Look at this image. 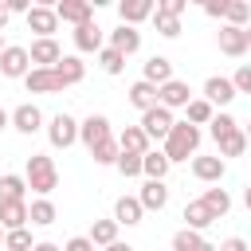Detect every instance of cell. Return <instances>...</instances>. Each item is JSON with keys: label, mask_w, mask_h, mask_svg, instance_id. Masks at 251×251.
I'll return each instance as SVG.
<instances>
[{"label": "cell", "mask_w": 251, "mask_h": 251, "mask_svg": "<svg viewBox=\"0 0 251 251\" xmlns=\"http://www.w3.org/2000/svg\"><path fill=\"white\" fill-rule=\"evenodd\" d=\"M216 43H220L224 55L239 59V55H247V27H231V24H224V27L216 31Z\"/></svg>", "instance_id": "7"}, {"label": "cell", "mask_w": 251, "mask_h": 251, "mask_svg": "<svg viewBox=\"0 0 251 251\" xmlns=\"http://www.w3.org/2000/svg\"><path fill=\"white\" fill-rule=\"evenodd\" d=\"M247 51H251V27H247Z\"/></svg>", "instance_id": "57"}, {"label": "cell", "mask_w": 251, "mask_h": 251, "mask_svg": "<svg viewBox=\"0 0 251 251\" xmlns=\"http://www.w3.org/2000/svg\"><path fill=\"white\" fill-rule=\"evenodd\" d=\"M55 75L63 78V86H75V82H82L86 63H82V59H75V55H63V59L55 63Z\"/></svg>", "instance_id": "20"}, {"label": "cell", "mask_w": 251, "mask_h": 251, "mask_svg": "<svg viewBox=\"0 0 251 251\" xmlns=\"http://www.w3.org/2000/svg\"><path fill=\"white\" fill-rule=\"evenodd\" d=\"M184 224H188L192 231H200V227L216 224V216L208 212V204H204V200H188V204H184Z\"/></svg>", "instance_id": "25"}, {"label": "cell", "mask_w": 251, "mask_h": 251, "mask_svg": "<svg viewBox=\"0 0 251 251\" xmlns=\"http://www.w3.org/2000/svg\"><path fill=\"white\" fill-rule=\"evenodd\" d=\"M24 188H27V176H0V200H24Z\"/></svg>", "instance_id": "31"}, {"label": "cell", "mask_w": 251, "mask_h": 251, "mask_svg": "<svg viewBox=\"0 0 251 251\" xmlns=\"http://www.w3.org/2000/svg\"><path fill=\"white\" fill-rule=\"evenodd\" d=\"M94 165H118V157H122V145H118V137H110V141H102L94 153Z\"/></svg>", "instance_id": "33"}, {"label": "cell", "mask_w": 251, "mask_h": 251, "mask_svg": "<svg viewBox=\"0 0 251 251\" xmlns=\"http://www.w3.org/2000/svg\"><path fill=\"white\" fill-rule=\"evenodd\" d=\"M188 102H192L188 82L173 78V82H165V86H161V106H165V110H176V106H188Z\"/></svg>", "instance_id": "17"}, {"label": "cell", "mask_w": 251, "mask_h": 251, "mask_svg": "<svg viewBox=\"0 0 251 251\" xmlns=\"http://www.w3.org/2000/svg\"><path fill=\"white\" fill-rule=\"evenodd\" d=\"M47 137H51V145H55V149H67V145H75V141H78V122H75L71 114H55V118H51V126H47Z\"/></svg>", "instance_id": "5"}, {"label": "cell", "mask_w": 251, "mask_h": 251, "mask_svg": "<svg viewBox=\"0 0 251 251\" xmlns=\"http://www.w3.org/2000/svg\"><path fill=\"white\" fill-rule=\"evenodd\" d=\"M192 173H196V180L216 184V180L224 176V157H196V161H192Z\"/></svg>", "instance_id": "23"}, {"label": "cell", "mask_w": 251, "mask_h": 251, "mask_svg": "<svg viewBox=\"0 0 251 251\" xmlns=\"http://www.w3.org/2000/svg\"><path fill=\"white\" fill-rule=\"evenodd\" d=\"M24 86H27V94H55V90H63V78L55 75V67H31Z\"/></svg>", "instance_id": "4"}, {"label": "cell", "mask_w": 251, "mask_h": 251, "mask_svg": "<svg viewBox=\"0 0 251 251\" xmlns=\"http://www.w3.org/2000/svg\"><path fill=\"white\" fill-rule=\"evenodd\" d=\"M141 208H165V200H169V188H165V180H145V188H141Z\"/></svg>", "instance_id": "27"}, {"label": "cell", "mask_w": 251, "mask_h": 251, "mask_svg": "<svg viewBox=\"0 0 251 251\" xmlns=\"http://www.w3.org/2000/svg\"><path fill=\"white\" fill-rule=\"evenodd\" d=\"M12 126H16L20 133H35V129L43 126V114H39V106H31V102L16 106V110H12Z\"/></svg>", "instance_id": "18"}, {"label": "cell", "mask_w": 251, "mask_h": 251, "mask_svg": "<svg viewBox=\"0 0 251 251\" xmlns=\"http://www.w3.org/2000/svg\"><path fill=\"white\" fill-rule=\"evenodd\" d=\"M8 12H24V16H27V12H31V8H27V4H24V0H8Z\"/></svg>", "instance_id": "47"}, {"label": "cell", "mask_w": 251, "mask_h": 251, "mask_svg": "<svg viewBox=\"0 0 251 251\" xmlns=\"http://www.w3.org/2000/svg\"><path fill=\"white\" fill-rule=\"evenodd\" d=\"M4 47H8V43H4V31H0V55H4Z\"/></svg>", "instance_id": "55"}, {"label": "cell", "mask_w": 251, "mask_h": 251, "mask_svg": "<svg viewBox=\"0 0 251 251\" xmlns=\"http://www.w3.org/2000/svg\"><path fill=\"white\" fill-rule=\"evenodd\" d=\"M196 145H200V129L188 126V122H176V126L169 129V137H165V157H169V165H173V161H188V157L196 153Z\"/></svg>", "instance_id": "1"}, {"label": "cell", "mask_w": 251, "mask_h": 251, "mask_svg": "<svg viewBox=\"0 0 251 251\" xmlns=\"http://www.w3.org/2000/svg\"><path fill=\"white\" fill-rule=\"evenodd\" d=\"M184 110H188V126H208V122L216 118V110H212V102H208V98H192Z\"/></svg>", "instance_id": "29"}, {"label": "cell", "mask_w": 251, "mask_h": 251, "mask_svg": "<svg viewBox=\"0 0 251 251\" xmlns=\"http://www.w3.org/2000/svg\"><path fill=\"white\" fill-rule=\"evenodd\" d=\"M157 8H153V0H122L118 4V16H122V24H141V20H149Z\"/></svg>", "instance_id": "13"}, {"label": "cell", "mask_w": 251, "mask_h": 251, "mask_svg": "<svg viewBox=\"0 0 251 251\" xmlns=\"http://www.w3.org/2000/svg\"><path fill=\"white\" fill-rule=\"evenodd\" d=\"M118 173H122V176H137V173H141V157L122 153V157H118Z\"/></svg>", "instance_id": "41"}, {"label": "cell", "mask_w": 251, "mask_h": 251, "mask_svg": "<svg viewBox=\"0 0 251 251\" xmlns=\"http://www.w3.org/2000/svg\"><path fill=\"white\" fill-rule=\"evenodd\" d=\"M31 251H59V247H55V243H35Z\"/></svg>", "instance_id": "50"}, {"label": "cell", "mask_w": 251, "mask_h": 251, "mask_svg": "<svg viewBox=\"0 0 251 251\" xmlns=\"http://www.w3.org/2000/svg\"><path fill=\"white\" fill-rule=\"evenodd\" d=\"M200 200L208 204V212H212L216 220H220V216H227V208H231V196H227L224 188H208V192H204Z\"/></svg>", "instance_id": "30"}, {"label": "cell", "mask_w": 251, "mask_h": 251, "mask_svg": "<svg viewBox=\"0 0 251 251\" xmlns=\"http://www.w3.org/2000/svg\"><path fill=\"white\" fill-rule=\"evenodd\" d=\"M31 224H55V204L47 200V196H39V200H31Z\"/></svg>", "instance_id": "36"}, {"label": "cell", "mask_w": 251, "mask_h": 251, "mask_svg": "<svg viewBox=\"0 0 251 251\" xmlns=\"http://www.w3.org/2000/svg\"><path fill=\"white\" fill-rule=\"evenodd\" d=\"M27 71H31V55H27V47L8 43L4 55H0V75H8V78H27Z\"/></svg>", "instance_id": "3"}, {"label": "cell", "mask_w": 251, "mask_h": 251, "mask_svg": "<svg viewBox=\"0 0 251 251\" xmlns=\"http://www.w3.org/2000/svg\"><path fill=\"white\" fill-rule=\"evenodd\" d=\"M157 12H173V16H180V12H184V0H161Z\"/></svg>", "instance_id": "46"}, {"label": "cell", "mask_w": 251, "mask_h": 251, "mask_svg": "<svg viewBox=\"0 0 251 251\" xmlns=\"http://www.w3.org/2000/svg\"><path fill=\"white\" fill-rule=\"evenodd\" d=\"M227 4H231V0H208V4H204V12H208V16H216V20H220V16L227 20Z\"/></svg>", "instance_id": "44"}, {"label": "cell", "mask_w": 251, "mask_h": 251, "mask_svg": "<svg viewBox=\"0 0 251 251\" xmlns=\"http://www.w3.org/2000/svg\"><path fill=\"white\" fill-rule=\"evenodd\" d=\"M110 47L122 51V55H133V51L141 47V31H133L129 24H118V27L110 31Z\"/></svg>", "instance_id": "15"}, {"label": "cell", "mask_w": 251, "mask_h": 251, "mask_svg": "<svg viewBox=\"0 0 251 251\" xmlns=\"http://www.w3.org/2000/svg\"><path fill=\"white\" fill-rule=\"evenodd\" d=\"M8 16H12V12H8V4H0V31L8 27Z\"/></svg>", "instance_id": "48"}, {"label": "cell", "mask_w": 251, "mask_h": 251, "mask_svg": "<svg viewBox=\"0 0 251 251\" xmlns=\"http://www.w3.org/2000/svg\"><path fill=\"white\" fill-rule=\"evenodd\" d=\"M145 82H153V86L173 82V63H169L165 55H153V59L145 63Z\"/></svg>", "instance_id": "22"}, {"label": "cell", "mask_w": 251, "mask_h": 251, "mask_svg": "<svg viewBox=\"0 0 251 251\" xmlns=\"http://www.w3.org/2000/svg\"><path fill=\"white\" fill-rule=\"evenodd\" d=\"M153 20H157V31H161L165 39H176V35H180V16H173V12H153Z\"/></svg>", "instance_id": "35"}, {"label": "cell", "mask_w": 251, "mask_h": 251, "mask_svg": "<svg viewBox=\"0 0 251 251\" xmlns=\"http://www.w3.org/2000/svg\"><path fill=\"white\" fill-rule=\"evenodd\" d=\"M55 16L67 20V24H75V27H82V24L94 20V8L86 0H63V4H55Z\"/></svg>", "instance_id": "10"}, {"label": "cell", "mask_w": 251, "mask_h": 251, "mask_svg": "<svg viewBox=\"0 0 251 251\" xmlns=\"http://www.w3.org/2000/svg\"><path fill=\"white\" fill-rule=\"evenodd\" d=\"M208 126H212V129H208V133H212V137H216V145H220V141H224V137H231V133H235V129H239V126H235V118H231V114H216V118H212V122H208Z\"/></svg>", "instance_id": "32"}, {"label": "cell", "mask_w": 251, "mask_h": 251, "mask_svg": "<svg viewBox=\"0 0 251 251\" xmlns=\"http://www.w3.org/2000/svg\"><path fill=\"white\" fill-rule=\"evenodd\" d=\"M200 251H220V247H216V243H208V239H204V247H200Z\"/></svg>", "instance_id": "53"}, {"label": "cell", "mask_w": 251, "mask_h": 251, "mask_svg": "<svg viewBox=\"0 0 251 251\" xmlns=\"http://www.w3.org/2000/svg\"><path fill=\"white\" fill-rule=\"evenodd\" d=\"M173 126H176V122H173V110H165V106H153V110L141 114V129H145V137H169Z\"/></svg>", "instance_id": "8"}, {"label": "cell", "mask_w": 251, "mask_h": 251, "mask_svg": "<svg viewBox=\"0 0 251 251\" xmlns=\"http://www.w3.org/2000/svg\"><path fill=\"white\" fill-rule=\"evenodd\" d=\"M102 251H133V247H126V243H110V247H102Z\"/></svg>", "instance_id": "51"}, {"label": "cell", "mask_w": 251, "mask_h": 251, "mask_svg": "<svg viewBox=\"0 0 251 251\" xmlns=\"http://www.w3.org/2000/svg\"><path fill=\"white\" fill-rule=\"evenodd\" d=\"M204 98H208L212 106H227V102L235 98V86H231V78H216V75H212V78L204 82Z\"/></svg>", "instance_id": "19"}, {"label": "cell", "mask_w": 251, "mask_h": 251, "mask_svg": "<svg viewBox=\"0 0 251 251\" xmlns=\"http://www.w3.org/2000/svg\"><path fill=\"white\" fill-rule=\"evenodd\" d=\"M8 126H12V114H8V110H0V129H8Z\"/></svg>", "instance_id": "49"}, {"label": "cell", "mask_w": 251, "mask_h": 251, "mask_svg": "<svg viewBox=\"0 0 251 251\" xmlns=\"http://www.w3.org/2000/svg\"><path fill=\"white\" fill-rule=\"evenodd\" d=\"M243 133H247V145H251V122H247V129H243Z\"/></svg>", "instance_id": "54"}, {"label": "cell", "mask_w": 251, "mask_h": 251, "mask_svg": "<svg viewBox=\"0 0 251 251\" xmlns=\"http://www.w3.org/2000/svg\"><path fill=\"white\" fill-rule=\"evenodd\" d=\"M4 247H8V251H31L35 243H31V231H27V227H20V231H8Z\"/></svg>", "instance_id": "39"}, {"label": "cell", "mask_w": 251, "mask_h": 251, "mask_svg": "<svg viewBox=\"0 0 251 251\" xmlns=\"http://www.w3.org/2000/svg\"><path fill=\"white\" fill-rule=\"evenodd\" d=\"M204 247V239H200V231H192V227H180L176 235H173V251H200Z\"/></svg>", "instance_id": "34"}, {"label": "cell", "mask_w": 251, "mask_h": 251, "mask_svg": "<svg viewBox=\"0 0 251 251\" xmlns=\"http://www.w3.org/2000/svg\"><path fill=\"white\" fill-rule=\"evenodd\" d=\"M4 239H8V231H4V227H0V243H4Z\"/></svg>", "instance_id": "56"}, {"label": "cell", "mask_w": 251, "mask_h": 251, "mask_svg": "<svg viewBox=\"0 0 251 251\" xmlns=\"http://www.w3.org/2000/svg\"><path fill=\"white\" fill-rule=\"evenodd\" d=\"M27 55H31V63H35V67H55V63L63 59V51H59V43H55V39H35V43L27 47Z\"/></svg>", "instance_id": "16"}, {"label": "cell", "mask_w": 251, "mask_h": 251, "mask_svg": "<svg viewBox=\"0 0 251 251\" xmlns=\"http://www.w3.org/2000/svg\"><path fill=\"white\" fill-rule=\"evenodd\" d=\"M220 251H251V243H247V239H239V235H231V239H224V243H220Z\"/></svg>", "instance_id": "45"}, {"label": "cell", "mask_w": 251, "mask_h": 251, "mask_svg": "<svg viewBox=\"0 0 251 251\" xmlns=\"http://www.w3.org/2000/svg\"><path fill=\"white\" fill-rule=\"evenodd\" d=\"M129 102L145 114V110H153V106H161V86H153V82H145V78H137L133 86H129Z\"/></svg>", "instance_id": "11"}, {"label": "cell", "mask_w": 251, "mask_h": 251, "mask_svg": "<svg viewBox=\"0 0 251 251\" xmlns=\"http://www.w3.org/2000/svg\"><path fill=\"white\" fill-rule=\"evenodd\" d=\"M27 27H31V31H39V39H51V31L59 27L55 8H31V12H27Z\"/></svg>", "instance_id": "14"}, {"label": "cell", "mask_w": 251, "mask_h": 251, "mask_svg": "<svg viewBox=\"0 0 251 251\" xmlns=\"http://www.w3.org/2000/svg\"><path fill=\"white\" fill-rule=\"evenodd\" d=\"M118 145H122V153H133V157H145L149 153V137H145L141 126H126L118 133Z\"/></svg>", "instance_id": "12"}, {"label": "cell", "mask_w": 251, "mask_h": 251, "mask_svg": "<svg viewBox=\"0 0 251 251\" xmlns=\"http://www.w3.org/2000/svg\"><path fill=\"white\" fill-rule=\"evenodd\" d=\"M141 216H145V208H141L137 196H122V200L114 204V220H118V224H141Z\"/></svg>", "instance_id": "24"}, {"label": "cell", "mask_w": 251, "mask_h": 251, "mask_svg": "<svg viewBox=\"0 0 251 251\" xmlns=\"http://www.w3.org/2000/svg\"><path fill=\"white\" fill-rule=\"evenodd\" d=\"M63 251H98V247L90 243V235H75V239H67Z\"/></svg>", "instance_id": "43"}, {"label": "cell", "mask_w": 251, "mask_h": 251, "mask_svg": "<svg viewBox=\"0 0 251 251\" xmlns=\"http://www.w3.org/2000/svg\"><path fill=\"white\" fill-rule=\"evenodd\" d=\"M243 204H247V212H251V184H247V192H243Z\"/></svg>", "instance_id": "52"}, {"label": "cell", "mask_w": 251, "mask_h": 251, "mask_svg": "<svg viewBox=\"0 0 251 251\" xmlns=\"http://www.w3.org/2000/svg\"><path fill=\"white\" fill-rule=\"evenodd\" d=\"M141 173H145L149 180H165V173H169V157H165V149H161V153L149 149V153L141 157Z\"/></svg>", "instance_id": "28"}, {"label": "cell", "mask_w": 251, "mask_h": 251, "mask_svg": "<svg viewBox=\"0 0 251 251\" xmlns=\"http://www.w3.org/2000/svg\"><path fill=\"white\" fill-rule=\"evenodd\" d=\"M27 188L39 192V196H47V192L59 188V169H55L51 157H43V153H31L27 157Z\"/></svg>", "instance_id": "2"}, {"label": "cell", "mask_w": 251, "mask_h": 251, "mask_svg": "<svg viewBox=\"0 0 251 251\" xmlns=\"http://www.w3.org/2000/svg\"><path fill=\"white\" fill-rule=\"evenodd\" d=\"M243 149H247V133H243V129H235L231 137L220 141V157H239Z\"/></svg>", "instance_id": "37"}, {"label": "cell", "mask_w": 251, "mask_h": 251, "mask_svg": "<svg viewBox=\"0 0 251 251\" xmlns=\"http://www.w3.org/2000/svg\"><path fill=\"white\" fill-rule=\"evenodd\" d=\"M118 220H94L90 224V243L94 247H110V243H118Z\"/></svg>", "instance_id": "26"}, {"label": "cell", "mask_w": 251, "mask_h": 251, "mask_svg": "<svg viewBox=\"0 0 251 251\" xmlns=\"http://www.w3.org/2000/svg\"><path fill=\"white\" fill-rule=\"evenodd\" d=\"M78 137H82V145H86V149L94 153V149H98L102 141H110L114 133H110V122H106L102 114H90V118H86V122L78 126Z\"/></svg>", "instance_id": "6"}, {"label": "cell", "mask_w": 251, "mask_h": 251, "mask_svg": "<svg viewBox=\"0 0 251 251\" xmlns=\"http://www.w3.org/2000/svg\"><path fill=\"white\" fill-rule=\"evenodd\" d=\"M98 63H102V71L118 75V71L126 67V55H122V51H114V47H102V51H98Z\"/></svg>", "instance_id": "38"}, {"label": "cell", "mask_w": 251, "mask_h": 251, "mask_svg": "<svg viewBox=\"0 0 251 251\" xmlns=\"http://www.w3.org/2000/svg\"><path fill=\"white\" fill-rule=\"evenodd\" d=\"M75 47L78 51H102V27L90 20L82 27H75Z\"/></svg>", "instance_id": "21"}, {"label": "cell", "mask_w": 251, "mask_h": 251, "mask_svg": "<svg viewBox=\"0 0 251 251\" xmlns=\"http://www.w3.org/2000/svg\"><path fill=\"white\" fill-rule=\"evenodd\" d=\"M27 208H31L27 200H0V227H4V231H20V227L31 220Z\"/></svg>", "instance_id": "9"}, {"label": "cell", "mask_w": 251, "mask_h": 251, "mask_svg": "<svg viewBox=\"0 0 251 251\" xmlns=\"http://www.w3.org/2000/svg\"><path fill=\"white\" fill-rule=\"evenodd\" d=\"M247 20H251V8H247L243 0H231V4H227V24H231V27H243Z\"/></svg>", "instance_id": "40"}, {"label": "cell", "mask_w": 251, "mask_h": 251, "mask_svg": "<svg viewBox=\"0 0 251 251\" xmlns=\"http://www.w3.org/2000/svg\"><path fill=\"white\" fill-rule=\"evenodd\" d=\"M231 86H235V94H251V67H239L235 78H231Z\"/></svg>", "instance_id": "42"}]
</instances>
